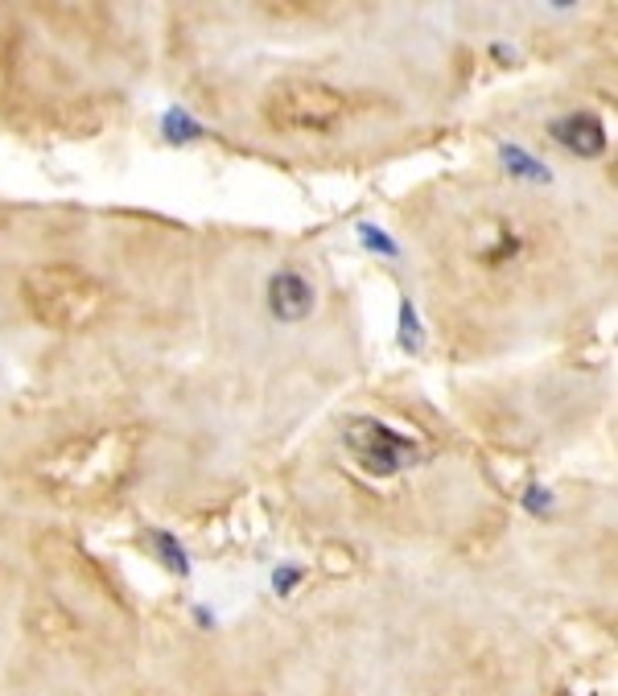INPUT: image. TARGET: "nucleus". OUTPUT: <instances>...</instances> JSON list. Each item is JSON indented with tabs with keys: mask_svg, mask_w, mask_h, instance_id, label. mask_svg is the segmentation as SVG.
Segmentation results:
<instances>
[{
	"mask_svg": "<svg viewBox=\"0 0 618 696\" xmlns=\"http://www.w3.org/2000/svg\"><path fill=\"white\" fill-rule=\"evenodd\" d=\"M347 445H351V454L359 458V466L367 474H400L408 454H412L408 437L392 433L380 421H367V416H359V421L347 425Z\"/></svg>",
	"mask_w": 618,
	"mask_h": 696,
	"instance_id": "nucleus-4",
	"label": "nucleus"
},
{
	"mask_svg": "<svg viewBox=\"0 0 618 696\" xmlns=\"http://www.w3.org/2000/svg\"><path fill=\"white\" fill-rule=\"evenodd\" d=\"M136 433L128 429H99L87 437H71L46 458H38V482L66 503H99L116 495L132 478L136 466Z\"/></svg>",
	"mask_w": 618,
	"mask_h": 696,
	"instance_id": "nucleus-1",
	"label": "nucleus"
},
{
	"mask_svg": "<svg viewBox=\"0 0 618 696\" xmlns=\"http://www.w3.org/2000/svg\"><path fill=\"white\" fill-rule=\"evenodd\" d=\"M264 120L268 128L289 136H322L347 120V95L322 79H281L264 95Z\"/></svg>",
	"mask_w": 618,
	"mask_h": 696,
	"instance_id": "nucleus-3",
	"label": "nucleus"
},
{
	"mask_svg": "<svg viewBox=\"0 0 618 696\" xmlns=\"http://www.w3.org/2000/svg\"><path fill=\"white\" fill-rule=\"evenodd\" d=\"M553 136H557V141H561L569 153H577V157H598V153L606 149L602 124H598L594 116H586V112H573V116L557 120V124H553Z\"/></svg>",
	"mask_w": 618,
	"mask_h": 696,
	"instance_id": "nucleus-6",
	"label": "nucleus"
},
{
	"mask_svg": "<svg viewBox=\"0 0 618 696\" xmlns=\"http://www.w3.org/2000/svg\"><path fill=\"white\" fill-rule=\"evenodd\" d=\"M314 289H309V281L301 272H277L268 281V309H272V318H281V322H301L314 313Z\"/></svg>",
	"mask_w": 618,
	"mask_h": 696,
	"instance_id": "nucleus-5",
	"label": "nucleus"
},
{
	"mask_svg": "<svg viewBox=\"0 0 618 696\" xmlns=\"http://www.w3.org/2000/svg\"><path fill=\"white\" fill-rule=\"evenodd\" d=\"M21 297L29 313L50 330H87L103 305H108V289H103L91 272L75 264H38L21 276Z\"/></svg>",
	"mask_w": 618,
	"mask_h": 696,
	"instance_id": "nucleus-2",
	"label": "nucleus"
}]
</instances>
